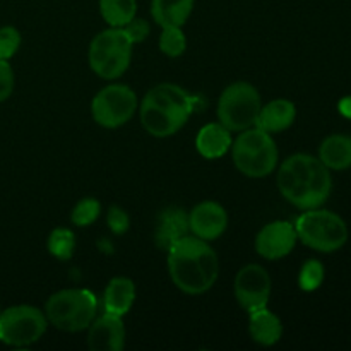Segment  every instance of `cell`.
Returning <instances> with one entry per match:
<instances>
[{
    "label": "cell",
    "instance_id": "19",
    "mask_svg": "<svg viewBox=\"0 0 351 351\" xmlns=\"http://www.w3.org/2000/svg\"><path fill=\"white\" fill-rule=\"evenodd\" d=\"M249 315V332L254 341L259 343L261 346H273L280 341L283 335V324L274 312L264 307L250 312Z\"/></svg>",
    "mask_w": 351,
    "mask_h": 351
},
{
    "label": "cell",
    "instance_id": "1",
    "mask_svg": "<svg viewBox=\"0 0 351 351\" xmlns=\"http://www.w3.org/2000/svg\"><path fill=\"white\" fill-rule=\"evenodd\" d=\"M278 189L298 209L321 208L332 189L329 168L319 158L298 153L285 160L278 171Z\"/></svg>",
    "mask_w": 351,
    "mask_h": 351
},
{
    "label": "cell",
    "instance_id": "11",
    "mask_svg": "<svg viewBox=\"0 0 351 351\" xmlns=\"http://www.w3.org/2000/svg\"><path fill=\"white\" fill-rule=\"evenodd\" d=\"M235 297L243 311L250 312L267 307L271 297V276L259 264H249L237 273Z\"/></svg>",
    "mask_w": 351,
    "mask_h": 351
},
{
    "label": "cell",
    "instance_id": "22",
    "mask_svg": "<svg viewBox=\"0 0 351 351\" xmlns=\"http://www.w3.org/2000/svg\"><path fill=\"white\" fill-rule=\"evenodd\" d=\"M101 17L112 27H123L136 17V0H99Z\"/></svg>",
    "mask_w": 351,
    "mask_h": 351
},
{
    "label": "cell",
    "instance_id": "14",
    "mask_svg": "<svg viewBox=\"0 0 351 351\" xmlns=\"http://www.w3.org/2000/svg\"><path fill=\"white\" fill-rule=\"evenodd\" d=\"M88 346L93 351H120L125 346V328L122 317L105 312L89 326Z\"/></svg>",
    "mask_w": 351,
    "mask_h": 351
},
{
    "label": "cell",
    "instance_id": "31",
    "mask_svg": "<svg viewBox=\"0 0 351 351\" xmlns=\"http://www.w3.org/2000/svg\"><path fill=\"white\" fill-rule=\"evenodd\" d=\"M338 110L345 119L351 120V96H345V98L339 99Z\"/></svg>",
    "mask_w": 351,
    "mask_h": 351
},
{
    "label": "cell",
    "instance_id": "7",
    "mask_svg": "<svg viewBox=\"0 0 351 351\" xmlns=\"http://www.w3.org/2000/svg\"><path fill=\"white\" fill-rule=\"evenodd\" d=\"M302 242L317 252H335L348 242V226L336 213L307 209L295 223Z\"/></svg>",
    "mask_w": 351,
    "mask_h": 351
},
{
    "label": "cell",
    "instance_id": "26",
    "mask_svg": "<svg viewBox=\"0 0 351 351\" xmlns=\"http://www.w3.org/2000/svg\"><path fill=\"white\" fill-rule=\"evenodd\" d=\"M99 213H101V204L98 199L86 197L74 206L71 213V221L75 226H89L98 219Z\"/></svg>",
    "mask_w": 351,
    "mask_h": 351
},
{
    "label": "cell",
    "instance_id": "29",
    "mask_svg": "<svg viewBox=\"0 0 351 351\" xmlns=\"http://www.w3.org/2000/svg\"><path fill=\"white\" fill-rule=\"evenodd\" d=\"M14 91V71L9 60H0V103L5 101Z\"/></svg>",
    "mask_w": 351,
    "mask_h": 351
},
{
    "label": "cell",
    "instance_id": "24",
    "mask_svg": "<svg viewBox=\"0 0 351 351\" xmlns=\"http://www.w3.org/2000/svg\"><path fill=\"white\" fill-rule=\"evenodd\" d=\"M187 48V38L180 26H167L163 27V33L160 36V50L168 57H180Z\"/></svg>",
    "mask_w": 351,
    "mask_h": 351
},
{
    "label": "cell",
    "instance_id": "10",
    "mask_svg": "<svg viewBox=\"0 0 351 351\" xmlns=\"http://www.w3.org/2000/svg\"><path fill=\"white\" fill-rule=\"evenodd\" d=\"M137 110V96L129 86L110 84L93 98L91 113L98 125L117 129L134 117Z\"/></svg>",
    "mask_w": 351,
    "mask_h": 351
},
{
    "label": "cell",
    "instance_id": "15",
    "mask_svg": "<svg viewBox=\"0 0 351 351\" xmlns=\"http://www.w3.org/2000/svg\"><path fill=\"white\" fill-rule=\"evenodd\" d=\"M189 235V215L180 208H168L158 218L156 247L161 250H170L178 240Z\"/></svg>",
    "mask_w": 351,
    "mask_h": 351
},
{
    "label": "cell",
    "instance_id": "13",
    "mask_svg": "<svg viewBox=\"0 0 351 351\" xmlns=\"http://www.w3.org/2000/svg\"><path fill=\"white\" fill-rule=\"evenodd\" d=\"M228 226V215L225 208L215 201H204L195 206L189 215V230L192 235L206 240H216Z\"/></svg>",
    "mask_w": 351,
    "mask_h": 351
},
{
    "label": "cell",
    "instance_id": "16",
    "mask_svg": "<svg viewBox=\"0 0 351 351\" xmlns=\"http://www.w3.org/2000/svg\"><path fill=\"white\" fill-rule=\"evenodd\" d=\"M295 117H297V108L290 99H274V101L261 106L256 127L269 134L283 132L288 127H291Z\"/></svg>",
    "mask_w": 351,
    "mask_h": 351
},
{
    "label": "cell",
    "instance_id": "12",
    "mask_svg": "<svg viewBox=\"0 0 351 351\" xmlns=\"http://www.w3.org/2000/svg\"><path fill=\"white\" fill-rule=\"evenodd\" d=\"M298 235L295 225L288 221L267 223L256 237V250L267 261L287 257L295 249Z\"/></svg>",
    "mask_w": 351,
    "mask_h": 351
},
{
    "label": "cell",
    "instance_id": "2",
    "mask_svg": "<svg viewBox=\"0 0 351 351\" xmlns=\"http://www.w3.org/2000/svg\"><path fill=\"white\" fill-rule=\"evenodd\" d=\"M168 273L184 293H206L218 280V256L206 240L187 235L168 250Z\"/></svg>",
    "mask_w": 351,
    "mask_h": 351
},
{
    "label": "cell",
    "instance_id": "23",
    "mask_svg": "<svg viewBox=\"0 0 351 351\" xmlns=\"http://www.w3.org/2000/svg\"><path fill=\"white\" fill-rule=\"evenodd\" d=\"M48 252L58 261H69L74 256L75 235L67 228H55L48 237Z\"/></svg>",
    "mask_w": 351,
    "mask_h": 351
},
{
    "label": "cell",
    "instance_id": "6",
    "mask_svg": "<svg viewBox=\"0 0 351 351\" xmlns=\"http://www.w3.org/2000/svg\"><path fill=\"white\" fill-rule=\"evenodd\" d=\"M134 43L123 27H112L96 34L89 45L88 60L98 77L113 81L123 75L132 58Z\"/></svg>",
    "mask_w": 351,
    "mask_h": 351
},
{
    "label": "cell",
    "instance_id": "20",
    "mask_svg": "<svg viewBox=\"0 0 351 351\" xmlns=\"http://www.w3.org/2000/svg\"><path fill=\"white\" fill-rule=\"evenodd\" d=\"M194 9V0H153L151 14L158 26H184Z\"/></svg>",
    "mask_w": 351,
    "mask_h": 351
},
{
    "label": "cell",
    "instance_id": "4",
    "mask_svg": "<svg viewBox=\"0 0 351 351\" xmlns=\"http://www.w3.org/2000/svg\"><path fill=\"white\" fill-rule=\"evenodd\" d=\"M98 312V298L84 288H69L51 295L45 305L48 322L67 332L84 331Z\"/></svg>",
    "mask_w": 351,
    "mask_h": 351
},
{
    "label": "cell",
    "instance_id": "27",
    "mask_svg": "<svg viewBox=\"0 0 351 351\" xmlns=\"http://www.w3.org/2000/svg\"><path fill=\"white\" fill-rule=\"evenodd\" d=\"M21 47V33L12 26L0 27V60H9Z\"/></svg>",
    "mask_w": 351,
    "mask_h": 351
},
{
    "label": "cell",
    "instance_id": "8",
    "mask_svg": "<svg viewBox=\"0 0 351 351\" xmlns=\"http://www.w3.org/2000/svg\"><path fill=\"white\" fill-rule=\"evenodd\" d=\"M261 106V95L252 84L243 81L233 82L219 96V123H223L230 132H242L256 125Z\"/></svg>",
    "mask_w": 351,
    "mask_h": 351
},
{
    "label": "cell",
    "instance_id": "25",
    "mask_svg": "<svg viewBox=\"0 0 351 351\" xmlns=\"http://www.w3.org/2000/svg\"><path fill=\"white\" fill-rule=\"evenodd\" d=\"M324 264L317 259H311L302 266L298 274V287L304 291H315L324 281Z\"/></svg>",
    "mask_w": 351,
    "mask_h": 351
},
{
    "label": "cell",
    "instance_id": "3",
    "mask_svg": "<svg viewBox=\"0 0 351 351\" xmlns=\"http://www.w3.org/2000/svg\"><path fill=\"white\" fill-rule=\"evenodd\" d=\"M195 99L180 86L163 82L144 96L141 103V123L154 137H170L187 123Z\"/></svg>",
    "mask_w": 351,
    "mask_h": 351
},
{
    "label": "cell",
    "instance_id": "5",
    "mask_svg": "<svg viewBox=\"0 0 351 351\" xmlns=\"http://www.w3.org/2000/svg\"><path fill=\"white\" fill-rule=\"evenodd\" d=\"M232 158L237 170L250 178H264L278 165V147L269 132L250 127L232 143Z\"/></svg>",
    "mask_w": 351,
    "mask_h": 351
},
{
    "label": "cell",
    "instance_id": "28",
    "mask_svg": "<svg viewBox=\"0 0 351 351\" xmlns=\"http://www.w3.org/2000/svg\"><path fill=\"white\" fill-rule=\"evenodd\" d=\"M106 223L115 235H123L130 226V218L120 206H112L106 215Z\"/></svg>",
    "mask_w": 351,
    "mask_h": 351
},
{
    "label": "cell",
    "instance_id": "30",
    "mask_svg": "<svg viewBox=\"0 0 351 351\" xmlns=\"http://www.w3.org/2000/svg\"><path fill=\"white\" fill-rule=\"evenodd\" d=\"M123 31H125L127 36L130 38V41L136 45L146 40L147 34H149V26H147V23L144 19H136V17H134L127 26H123Z\"/></svg>",
    "mask_w": 351,
    "mask_h": 351
},
{
    "label": "cell",
    "instance_id": "9",
    "mask_svg": "<svg viewBox=\"0 0 351 351\" xmlns=\"http://www.w3.org/2000/svg\"><path fill=\"white\" fill-rule=\"evenodd\" d=\"M45 312L33 305H14L0 312V341L9 346H29L47 332Z\"/></svg>",
    "mask_w": 351,
    "mask_h": 351
},
{
    "label": "cell",
    "instance_id": "18",
    "mask_svg": "<svg viewBox=\"0 0 351 351\" xmlns=\"http://www.w3.org/2000/svg\"><path fill=\"white\" fill-rule=\"evenodd\" d=\"M136 302V285L130 278L117 276L106 287L103 295V307L105 312L123 317Z\"/></svg>",
    "mask_w": 351,
    "mask_h": 351
},
{
    "label": "cell",
    "instance_id": "17",
    "mask_svg": "<svg viewBox=\"0 0 351 351\" xmlns=\"http://www.w3.org/2000/svg\"><path fill=\"white\" fill-rule=\"evenodd\" d=\"M195 147L201 156L208 160H218L225 156L232 147V134L223 123H208L199 130L195 137Z\"/></svg>",
    "mask_w": 351,
    "mask_h": 351
},
{
    "label": "cell",
    "instance_id": "21",
    "mask_svg": "<svg viewBox=\"0 0 351 351\" xmlns=\"http://www.w3.org/2000/svg\"><path fill=\"white\" fill-rule=\"evenodd\" d=\"M319 160L329 170H346L351 167V137L332 134L322 141L319 147Z\"/></svg>",
    "mask_w": 351,
    "mask_h": 351
}]
</instances>
